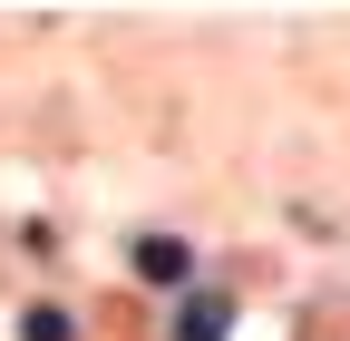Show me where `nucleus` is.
<instances>
[{
	"label": "nucleus",
	"instance_id": "obj_1",
	"mask_svg": "<svg viewBox=\"0 0 350 341\" xmlns=\"http://www.w3.org/2000/svg\"><path fill=\"white\" fill-rule=\"evenodd\" d=\"M137 273H146V283H185V273H195V253L175 244V234H146V244H137Z\"/></svg>",
	"mask_w": 350,
	"mask_h": 341
},
{
	"label": "nucleus",
	"instance_id": "obj_2",
	"mask_svg": "<svg viewBox=\"0 0 350 341\" xmlns=\"http://www.w3.org/2000/svg\"><path fill=\"white\" fill-rule=\"evenodd\" d=\"M224 331H234V303H214V292H195L175 312V341H224Z\"/></svg>",
	"mask_w": 350,
	"mask_h": 341
},
{
	"label": "nucleus",
	"instance_id": "obj_3",
	"mask_svg": "<svg viewBox=\"0 0 350 341\" xmlns=\"http://www.w3.org/2000/svg\"><path fill=\"white\" fill-rule=\"evenodd\" d=\"M20 331H29V341H68V312H49V303H39V312H29Z\"/></svg>",
	"mask_w": 350,
	"mask_h": 341
}]
</instances>
